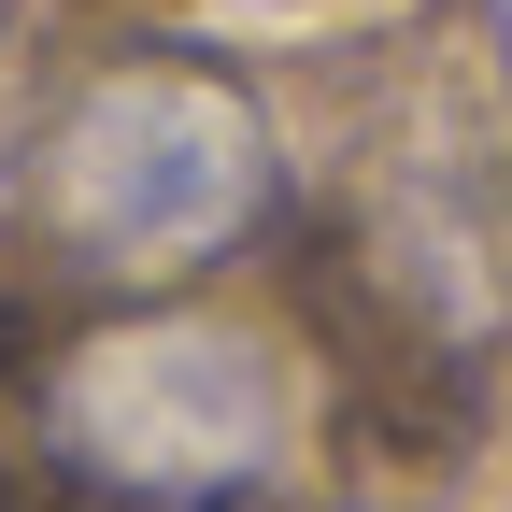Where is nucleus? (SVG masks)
I'll return each mask as SVG.
<instances>
[{
  "label": "nucleus",
  "mask_w": 512,
  "mask_h": 512,
  "mask_svg": "<svg viewBox=\"0 0 512 512\" xmlns=\"http://www.w3.org/2000/svg\"><path fill=\"white\" fill-rule=\"evenodd\" d=\"M57 456L114 498H228L271 470V427H285V384L242 328H200V313H171V328H114L57 370Z\"/></svg>",
  "instance_id": "obj_2"
},
{
  "label": "nucleus",
  "mask_w": 512,
  "mask_h": 512,
  "mask_svg": "<svg viewBox=\"0 0 512 512\" xmlns=\"http://www.w3.org/2000/svg\"><path fill=\"white\" fill-rule=\"evenodd\" d=\"M29 214L57 242V271L86 285H171L228 256L271 214V128L228 72L200 57H114L100 86H72V114L29 157Z\"/></svg>",
  "instance_id": "obj_1"
}]
</instances>
